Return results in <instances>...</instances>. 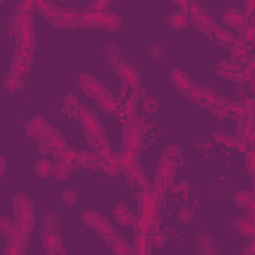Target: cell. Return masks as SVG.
<instances>
[{"label":"cell","mask_w":255,"mask_h":255,"mask_svg":"<svg viewBox=\"0 0 255 255\" xmlns=\"http://www.w3.org/2000/svg\"><path fill=\"white\" fill-rule=\"evenodd\" d=\"M12 209H14V215H16L14 223H16L18 233L30 237V233L34 229V223H36L34 221V203H32V199L24 193H16L12 197Z\"/></svg>","instance_id":"1"},{"label":"cell","mask_w":255,"mask_h":255,"mask_svg":"<svg viewBox=\"0 0 255 255\" xmlns=\"http://www.w3.org/2000/svg\"><path fill=\"white\" fill-rule=\"evenodd\" d=\"M78 84H80V88L86 92V96L94 98L96 102H102V100L112 98V92H110L102 82H98L94 76H90V74H80Z\"/></svg>","instance_id":"2"},{"label":"cell","mask_w":255,"mask_h":255,"mask_svg":"<svg viewBox=\"0 0 255 255\" xmlns=\"http://www.w3.org/2000/svg\"><path fill=\"white\" fill-rule=\"evenodd\" d=\"M187 16H189L191 24H193L199 32H203V34H207V30H209L211 24H213V18H211V16L207 14V10H205L199 2H195V0H189Z\"/></svg>","instance_id":"3"},{"label":"cell","mask_w":255,"mask_h":255,"mask_svg":"<svg viewBox=\"0 0 255 255\" xmlns=\"http://www.w3.org/2000/svg\"><path fill=\"white\" fill-rule=\"evenodd\" d=\"M124 147H128V149L141 147V128H139L137 116L124 118Z\"/></svg>","instance_id":"4"},{"label":"cell","mask_w":255,"mask_h":255,"mask_svg":"<svg viewBox=\"0 0 255 255\" xmlns=\"http://www.w3.org/2000/svg\"><path fill=\"white\" fill-rule=\"evenodd\" d=\"M82 223H84L86 227L94 229V231H96L98 235H102V237L114 233L112 223H110L102 213H98V211H94V209H88V211L82 213Z\"/></svg>","instance_id":"5"},{"label":"cell","mask_w":255,"mask_h":255,"mask_svg":"<svg viewBox=\"0 0 255 255\" xmlns=\"http://www.w3.org/2000/svg\"><path fill=\"white\" fill-rule=\"evenodd\" d=\"M175 169H177V165H175L173 161H169V159H165V157L161 155L159 163L155 165V181H153V183H157V185L165 187V191H167V189L173 185Z\"/></svg>","instance_id":"6"},{"label":"cell","mask_w":255,"mask_h":255,"mask_svg":"<svg viewBox=\"0 0 255 255\" xmlns=\"http://www.w3.org/2000/svg\"><path fill=\"white\" fill-rule=\"evenodd\" d=\"M185 96H187V100H191L193 104L207 108V106L217 98V92H215V90H211V88H203V86H197V84H193V82H191V86L187 88Z\"/></svg>","instance_id":"7"},{"label":"cell","mask_w":255,"mask_h":255,"mask_svg":"<svg viewBox=\"0 0 255 255\" xmlns=\"http://www.w3.org/2000/svg\"><path fill=\"white\" fill-rule=\"evenodd\" d=\"M74 167H82V169H90V171H98L102 169V155L96 149H86V151H78L76 159H74Z\"/></svg>","instance_id":"8"},{"label":"cell","mask_w":255,"mask_h":255,"mask_svg":"<svg viewBox=\"0 0 255 255\" xmlns=\"http://www.w3.org/2000/svg\"><path fill=\"white\" fill-rule=\"evenodd\" d=\"M215 72H217V76H221V78H225V80H233V82H239V84H243L245 82V74H243V66L241 64H237V62H219L217 66H215Z\"/></svg>","instance_id":"9"},{"label":"cell","mask_w":255,"mask_h":255,"mask_svg":"<svg viewBox=\"0 0 255 255\" xmlns=\"http://www.w3.org/2000/svg\"><path fill=\"white\" fill-rule=\"evenodd\" d=\"M116 74L120 76V80L126 84V86H131V88H139L141 86V76L139 72L133 68V64H128V62H120L118 66H114Z\"/></svg>","instance_id":"10"},{"label":"cell","mask_w":255,"mask_h":255,"mask_svg":"<svg viewBox=\"0 0 255 255\" xmlns=\"http://www.w3.org/2000/svg\"><path fill=\"white\" fill-rule=\"evenodd\" d=\"M32 60H34V48H28V46H16V50H14V58H12V66H10V68H16V70L28 74Z\"/></svg>","instance_id":"11"},{"label":"cell","mask_w":255,"mask_h":255,"mask_svg":"<svg viewBox=\"0 0 255 255\" xmlns=\"http://www.w3.org/2000/svg\"><path fill=\"white\" fill-rule=\"evenodd\" d=\"M42 247L48 255L54 253H66V247L62 243L60 231H42Z\"/></svg>","instance_id":"12"},{"label":"cell","mask_w":255,"mask_h":255,"mask_svg":"<svg viewBox=\"0 0 255 255\" xmlns=\"http://www.w3.org/2000/svg\"><path fill=\"white\" fill-rule=\"evenodd\" d=\"M48 128H50V124H48L42 116H36V118H32L30 122H26V133H28L32 139H36V141H44V139H46Z\"/></svg>","instance_id":"13"},{"label":"cell","mask_w":255,"mask_h":255,"mask_svg":"<svg viewBox=\"0 0 255 255\" xmlns=\"http://www.w3.org/2000/svg\"><path fill=\"white\" fill-rule=\"evenodd\" d=\"M74 16H76V10H54L46 14V20L56 28H72Z\"/></svg>","instance_id":"14"},{"label":"cell","mask_w":255,"mask_h":255,"mask_svg":"<svg viewBox=\"0 0 255 255\" xmlns=\"http://www.w3.org/2000/svg\"><path fill=\"white\" fill-rule=\"evenodd\" d=\"M227 48H229V54H231V62H237V64H245L247 60H249V48H247V44L245 42H241L239 38H233L229 44H227Z\"/></svg>","instance_id":"15"},{"label":"cell","mask_w":255,"mask_h":255,"mask_svg":"<svg viewBox=\"0 0 255 255\" xmlns=\"http://www.w3.org/2000/svg\"><path fill=\"white\" fill-rule=\"evenodd\" d=\"M247 20H249V18H247L245 12L239 10V8H227V10L223 12V24L229 26V28H235V30H239L241 26H245Z\"/></svg>","instance_id":"16"},{"label":"cell","mask_w":255,"mask_h":255,"mask_svg":"<svg viewBox=\"0 0 255 255\" xmlns=\"http://www.w3.org/2000/svg\"><path fill=\"white\" fill-rule=\"evenodd\" d=\"M231 225H233V229H235L241 237H247V239L255 237V219H253V217H249V215H245V217H235V219L231 221Z\"/></svg>","instance_id":"17"},{"label":"cell","mask_w":255,"mask_h":255,"mask_svg":"<svg viewBox=\"0 0 255 255\" xmlns=\"http://www.w3.org/2000/svg\"><path fill=\"white\" fill-rule=\"evenodd\" d=\"M26 249H28V235L16 233L14 237H8V243H6L4 253L6 255H24Z\"/></svg>","instance_id":"18"},{"label":"cell","mask_w":255,"mask_h":255,"mask_svg":"<svg viewBox=\"0 0 255 255\" xmlns=\"http://www.w3.org/2000/svg\"><path fill=\"white\" fill-rule=\"evenodd\" d=\"M120 26H122V18H120L118 14L108 12V10L98 12V26H96V28H102V30H106V32H114V30H118Z\"/></svg>","instance_id":"19"},{"label":"cell","mask_w":255,"mask_h":255,"mask_svg":"<svg viewBox=\"0 0 255 255\" xmlns=\"http://www.w3.org/2000/svg\"><path fill=\"white\" fill-rule=\"evenodd\" d=\"M106 243L112 247V251L116 255H129L131 253V247L128 245V239L122 237V235H118L116 231L110 233V235H106Z\"/></svg>","instance_id":"20"},{"label":"cell","mask_w":255,"mask_h":255,"mask_svg":"<svg viewBox=\"0 0 255 255\" xmlns=\"http://www.w3.org/2000/svg\"><path fill=\"white\" fill-rule=\"evenodd\" d=\"M102 169L110 175V177H116V175H120V171H122V167H120V159H118V153H114L112 149L110 151H106V153H102Z\"/></svg>","instance_id":"21"},{"label":"cell","mask_w":255,"mask_h":255,"mask_svg":"<svg viewBox=\"0 0 255 255\" xmlns=\"http://www.w3.org/2000/svg\"><path fill=\"white\" fill-rule=\"evenodd\" d=\"M126 171V181L131 185V187H137V189H145L149 183H147V179H145V173L141 171V167H137V165H133V167H129V169H124Z\"/></svg>","instance_id":"22"},{"label":"cell","mask_w":255,"mask_h":255,"mask_svg":"<svg viewBox=\"0 0 255 255\" xmlns=\"http://www.w3.org/2000/svg\"><path fill=\"white\" fill-rule=\"evenodd\" d=\"M24 82H26V74L16 70V68H10V72L4 78V88L8 92H16V90H20L24 86Z\"/></svg>","instance_id":"23"},{"label":"cell","mask_w":255,"mask_h":255,"mask_svg":"<svg viewBox=\"0 0 255 255\" xmlns=\"http://www.w3.org/2000/svg\"><path fill=\"white\" fill-rule=\"evenodd\" d=\"M207 36H209L217 46H227V44L233 40V34H231L229 30H225V28L217 26L215 22H213V24H211V28L207 30Z\"/></svg>","instance_id":"24"},{"label":"cell","mask_w":255,"mask_h":255,"mask_svg":"<svg viewBox=\"0 0 255 255\" xmlns=\"http://www.w3.org/2000/svg\"><path fill=\"white\" fill-rule=\"evenodd\" d=\"M90 26H98V12H94V10L76 12L72 28H90Z\"/></svg>","instance_id":"25"},{"label":"cell","mask_w":255,"mask_h":255,"mask_svg":"<svg viewBox=\"0 0 255 255\" xmlns=\"http://www.w3.org/2000/svg\"><path fill=\"white\" fill-rule=\"evenodd\" d=\"M195 245H197V251H199L201 255H215V253H217L215 239H213L209 233H199L197 239H195Z\"/></svg>","instance_id":"26"},{"label":"cell","mask_w":255,"mask_h":255,"mask_svg":"<svg viewBox=\"0 0 255 255\" xmlns=\"http://www.w3.org/2000/svg\"><path fill=\"white\" fill-rule=\"evenodd\" d=\"M155 217V215H153ZM153 217L145 213H137L131 221V227L135 233H151L153 231Z\"/></svg>","instance_id":"27"},{"label":"cell","mask_w":255,"mask_h":255,"mask_svg":"<svg viewBox=\"0 0 255 255\" xmlns=\"http://www.w3.org/2000/svg\"><path fill=\"white\" fill-rule=\"evenodd\" d=\"M169 80L173 82V86L179 90V92H187V88L191 86V80H189V76L181 70V68H173L171 72H169Z\"/></svg>","instance_id":"28"},{"label":"cell","mask_w":255,"mask_h":255,"mask_svg":"<svg viewBox=\"0 0 255 255\" xmlns=\"http://www.w3.org/2000/svg\"><path fill=\"white\" fill-rule=\"evenodd\" d=\"M131 241H133L131 253H137V255H149L151 253V245H149L147 233H135Z\"/></svg>","instance_id":"29"},{"label":"cell","mask_w":255,"mask_h":255,"mask_svg":"<svg viewBox=\"0 0 255 255\" xmlns=\"http://www.w3.org/2000/svg\"><path fill=\"white\" fill-rule=\"evenodd\" d=\"M118 159H120V167H122V169H129V167L137 165V149H128V147H124V149L118 153Z\"/></svg>","instance_id":"30"},{"label":"cell","mask_w":255,"mask_h":255,"mask_svg":"<svg viewBox=\"0 0 255 255\" xmlns=\"http://www.w3.org/2000/svg\"><path fill=\"white\" fill-rule=\"evenodd\" d=\"M167 24L173 30H183L189 24V16H187L185 10H177V12H173V14L167 16Z\"/></svg>","instance_id":"31"},{"label":"cell","mask_w":255,"mask_h":255,"mask_svg":"<svg viewBox=\"0 0 255 255\" xmlns=\"http://www.w3.org/2000/svg\"><path fill=\"white\" fill-rule=\"evenodd\" d=\"M133 217H135V215L128 209L126 203H118V205L114 207V219H116L118 223H122V225H131Z\"/></svg>","instance_id":"32"},{"label":"cell","mask_w":255,"mask_h":255,"mask_svg":"<svg viewBox=\"0 0 255 255\" xmlns=\"http://www.w3.org/2000/svg\"><path fill=\"white\" fill-rule=\"evenodd\" d=\"M100 104V108L104 110V112H108V114H114L116 118H120V120H124V114H122V108H120V100L118 98H108V100H102V102H98Z\"/></svg>","instance_id":"33"},{"label":"cell","mask_w":255,"mask_h":255,"mask_svg":"<svg viewBox=\"0 0 255 255\" xmlns=\"http://www.w3.org/2000/svg\"><path fill=\"white\" fill-rule=\"evenodd\" d=\"M72 169H74V163L64 161V159H58V161L54 163V171H52V175H54L56 179H68L70 173H72Z\"/></svg>","instance_id":"34"},{"label":"cell","mask_w":255,"mask_h":255,"mask_svg":"<svg viewBox=\"0 0 255 255\" xmlns=\"http://www.w3.org/2000/svg\"><path fill=\"white\" fill-rule=\"evenodd\" d=\"M233 201H235L241 209H247V207H251V205L255 203V195H253L251 189H241V191H237V193L233 195Z\"/></svg>","instance_id":"35"},{"label":"cell","mask_w":255,"mask_h":255,"mask_svg":"<svg viewBox=\"0 0 255 255\" xmlns=\"http://www.w3.org/2000/svg\"><path fill=\"white\" fill-rule=\"evenodd\" d=\"M44 141H48L50 145H52V149H60V147H64V145H68L66 143V139H64V135L56 129V128H48V133H46V139Z\"/></svg>","instance_id":"36"},{"label":"cell","mask_w":255,"mask_h":255,"mask_svg":"<svg viewBox=\"0 0 255 255\" xmlns=\"http://www.w3.org/2000/svg\"><path fill=\"white\" fill-rule=\"evenodd\" d=\"M42 231H60V217L54 211L44 213V217H42Z\"/></svg>","instance_id":"37"},{"label":"cell","mask_w":255,"mask_h":255,"mask_svg":"<svg viewBox=\"0 0 255 255\" xmlns=\"http://www.w3.org/2000/svg\"><path fill=\"white\" fill-rule=\"evenodd\" d=\"M104 54H106V60H108V64H110V66H118V64L122 62L120 48H118L116 44H112V42L104 46Z\"/></svg>","instance_id":"38"},{"label":"cell","mask_w":255,"mask_h":255,"mask_svg":"<svg viewBox=\"0 0 255 255\" xmlns=\"http://www.w3.org/2000/svg\"><path fill=\"white\" fill-rule=\"evenodd\" d=\"M52 155H54V159H56V161H58V159H64V161L74 163V159H76L78 151H76L74 147H70V145H64V147H60V149H52Z\"/></svg>","instance_id":"39"},{"label":"cell","mask_w":255,"mask_h":255,"mask_svg":"<svg viewBox=\"0 0 255 255\" xmlns=\"http://www.w3.org/2000/svg\"><path fill=\"white\" fill-rule=\"evenodd\" d=\"M78 108H80L78 98H76V96H72V94H68V96L64 98V104H62L64 114H66V116H76V118H78Z\"/></svg>","instance_id":"40"},{"label":"cell","mask_w":255,"mask_h":255,"mask_svg":"<svg viewBox=\"0 0 255 255\" xmlns=\"http://www.w3.org/2000/svg\"><path fill=\"white\" fill-rule=\"evenodd\" d=\"M165 159H169V161H173L175 165H181L183 163V155H181V149L177 147V145H165V149H163V153H161Z\"/></svg>","instance_id":"41"},{"label":"cell","mask_w":255,"mask_h":255,"mask_svg":"<svg viewBox=\"0 0 255 255\" xmlns=\"http://www.w3.org/2000/svg\"><path fill=\"white\" fill-rule=\"evenodd\" d=\"M227 104H229V100L227 98H221V96H217L207 108L217 116V118H225V108H227Z\"/></svg>","instance_id":"42"},{"label":"cell","mask_w":255,"mask_h":255,"mask_svg":"<svg viewBox=\"0 0 255 255\" xmlns=\"http://www.w3.org/2000/svg\"><path fill=\"white\" fill-rule=\"evenodd\" d=\"M52 171H54V163H52V159H48V157H42L38 163H36V175H40V177H50L52 175Z\"/></svg>","instance_id":"43"},{"label":"cell","mask_w":255,"mask_h":255,"mask_svg":"<svg viewBox=\"0 0 255 255\" xmlns=\"http://www.w3.org/2000/svg\"><path fill=\"white\" fill-rule=\"evenodd\" d=\"M120 108L124 118H135L137 116V100H120Z\"/></svg>","instance_id":"44"},{"label":"cell","mask_w":255,"mask_h":255,"mask_svg":"<svg viewBox=\"0 0 255 255\" xmlns=\"http://www.w3.org/2000/svg\"><path fill=\"white\" fill-rule=\"evenodd\" d=\"M225 116L237 122V120H241V118H243V116H247V114L243 112V106H241L239 102H229V104H227V108H225Z\"/></svg>","instance_id":"45"},{"label":"cell","mask_w":255,"mask_h":255,"mask_svg":"<svg viewBox=\"0 0 255 255\" xmlns=\"http://www.w3.org/2000/svg\"><path fill=\"white\" fill-rule=\"evenodd\" d=\"M0 233L8 239V237H14L16 233H18V229H16V223L10 219V217H0Z\"/></svg>","instance_id":"46"},{"label":"cell","mask_w":255,"mask_h":255,"mask_svg":"<svg viewBox=\"0 0 255 255\" xmlns=\"http://www.w3.org/2000/svg\"><path fill=\"white\" fill-rule=\"evenodd\" d=\"M239 40H241V42H245V44L253 42V40H255V28H253L251 24L241 26V28H239Z\"/></svg>","instance_id":"47"},{"label":"cell","mask_w":255,"mask_h":255,"mask_svg":"<svg viewBox=\"0 0 255 255\" xmlns=\"http://www.w3.org/2000/svg\"><path fill=\"white\" fill-rule=\"evenodd\" d=\"M32 8H34V10H38V12H42L44 16L56 10V8H54V4H52L50 0H32Z\"/></svg>","instance_id":"48"},{"label":"cell","mask_w":255,"mask_h":255,"mask_svg":"<svg viewBox=\"0 0 255 255\" xmlns=\"http://www.w3.org/2000/svg\"><path fill=\"white\" fill-rule=\"evenodd\" d=\"M139 106H141V110H143L145 114H153V112L157 110V100L151 98V96H145V98L139 102Z\"/></svg>","instance_id":"49"},{"label":"cell","mask_w":255,"mask_h":255,"mask_svg":"<svg viewBox=\"0 0 255 255\" xmlns=\"http://www.w3.org/2000/svg\"><path fill=\"white\" fill-rule=\"evenodd\" d=\"M211 139H213L215 143H223V145H231V147H233V137H231V135H227V133H225V131H221V129H219V131H215V133L211 135Z\"/></svg>","instance_id":"50"},{"label":"cell","mask_w":255,"mask_h":255,"mask_svg":"<svg viewBox=\"0 0 255 255\" xmlns=\"http://www.w3.org/2000/svg\"><path fill=\"white\" fill-rule=\"evenodd\" d=\"M147 52H149V56H151L153 60H161L163 54H165V50H163V46H161L159 42H153V44L147 48Z\"/></svg>","instance_id":"51"},{"label":"cell","mask_w":255,"mask_h":255,"mask_svg":"<svg viewBox=\"0 0 255 255\" xmlns=\"http://www.w3.org/2000/svg\"><path fill=\"white\" fill-rule=\"evenodd\" d=\"M147 239H149V245L151 247H163L165 245V235L163 233H147Z\"/></svg>","instance_id":"52"},{"label":"cell","mask_w":255,"mask_h":255,"mask_svg":"<svg viewBox=\"0 0 255 255\" xmlns=\"http://www.w3.org/2000/svg\"><path fill=\"white\" fill-rule=\"evenodd\" d=\"M245 165H247V171L253 175L255 173V151L249 147L247 153H245Z\"/></svg>","instance_id":"53"},{"label":"cell","mask_w":255,"mask_h":255,"mask_svg":"<svg viewBox=\"0 0 255 255\" xmlns=\"http://www.w3.org/2000/svg\"><path fill=\"white\" fill-rule=\"evenodd\" d=\"M177 217H179L181 223H191V219H193V209H191V207H181L179 213H177Z\"/></svg>","instance_id":"54"},{"label":"cell","mask_w":255,"mask_h":255,"mask_svg":"<svg viewBox=\"0 0 255 255\" xmlns=\"http://www.w3.org/2000/svg\"><path fill=\"white\" fill-rule=\"evenodd\" d=\"M110 2H112V0H94L92 6H90V10H94V12H104V10H108Z\"/></svg>","instance_id":"55"},{"label":"cell","mask_w":255,"mask_h":255,"mask_svg":"<svg viewBox=\"0 0 255 255\" xmlns=\"http://www.w3.org/2000/svg\"><path fill=\"white\" fill-rule=\"evenodd\" d=\"M173 189L177 191V195H189L191 185H189L187 181H179V183H175V185H173Z\"/></svg>","instance_id":"56"},{"label":"cell","mask_w":255,"mask_h":255,"mask_svg":"<svg viewBox=\"0 0 255 255\" xmlns=\"http://www.w3.org/2000/svg\"><path fill=\"white\" fill-rule=\"evenodd\" d=\"M76 199H78V193L74 189H64L62 191V201L64 203H76Z\"/></svg>","instance_id":"57"},{"label":"cell","mask_w":255,"mask_h":255,"mask_svg":"<svg viewBox=\"0 0 255 255\" xmlns=\"http://www.w3.org/2000/svg\"><path fill=\"white\" fill-rule=\"evenodd\" d=\"M38 151L44 153V155H46V153H52V145H50L48 141H40V143H38Z\"/></svg>","instance_id":"58"},{"label":"cell","mask_w":255,"mask_h":255,"mask_svg":"<svg viewBox=\"0 0 255 255\" xmlns=\"http://www.w3.org/2000/svg\"><path fill=\"white\" fill-rule=\"evenodd\" d=\"M253 253H255V239L251 237V239H249V243H247V245H245V249H243V255H253Z\"/></svg>","instance_id":"59"},{"label":"cell","mask_w":255,"mask_h":255,"mask_svg":"<svg viewBox=\"0 0 255 255\" xmlns=\"http://www.w3.org/2000/svg\"><path fill=\"white\" fill-rule=\"evenodd\" d=\"M175 6H179V10H185L187 12V6H189V0H173Z\"/></svg>","instance_id":"60"},{"label":"cell","mask_w":255,"mask_h":255,"mask_svg":"<svg viewBox=\"0 0 255 255\" xmlns=\"http://www.w3.org/2000/svg\"><path fill=\"white\" fill-rule=\"evenodd\" d=\"M4 171H6V161H4V157L0 155V177L4 175Z\"/></svg>","instance_id":"61"},{"label":"cell","mask_w":255,"mask_h":255,"mask_svg":"<svg viewBox=\"0 0 255 255\" xmlns=\"http://www.w3.org/2000/svg\"><path fill=\"white\" fill-rule=\"evenodd\" d=\"M56 2H64V0H56Z\"/></svg>","instance_id":"62"}]
</instances>
